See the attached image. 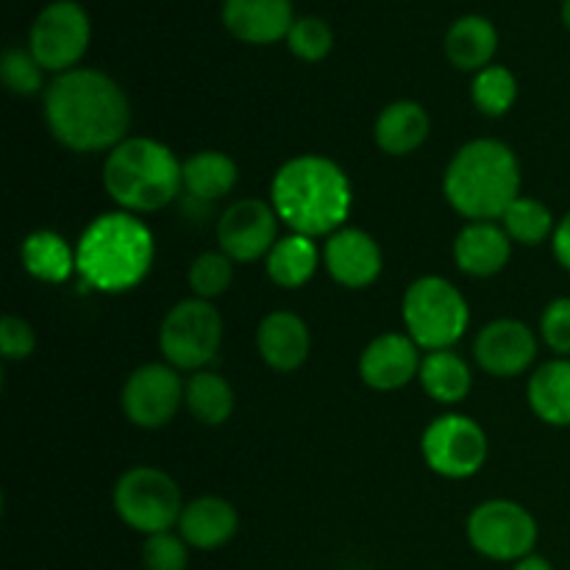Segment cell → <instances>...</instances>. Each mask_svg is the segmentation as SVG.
Listing matches in <instances>:
<instances>
[{
	"label": "cell",
	"mask_w": 570,
	"mask_h": 570,
	"mask_svg": "<svg viewBox=\"0 0 570 570\" xmlns=\"http://www.w3.org/2000/svg\"><path fill=\"white\" fill-rule=\"evenodd\" d=\"M512 570H554V568H551V562L546 560V557L529 554V557H523V560H518Z\"/></svg>",
	"instance_id": "obj_38"
},
{
	"label": "cell",
	"mask_w": 570,
	"mask_h": 570,
	"mask_svg": "<svg viewBox=\"0 0 570 570\" xmlns=\"http://www.w3.org/2000/svg\"><path fill=\"white\" fill-rule=\"evenodd\" d=\"M473 354L484 373L512 379L527 373L538 356V337L532 328L515 317H501L488 323L473 343Z\"/></svg>",
	"instance_id": "obj_14"
},
{
	"label": "cell",
	"mask_w": 570,
	"mask_h": 570,
	"mask_svg": "<svg viewBox=\"0 0 570 570\" xmlns=\"http://www.w3.org/2000/svg\"><path fill=\"white\" fill-rule=\"evenodd\" d=\"M295 20L293 0H223V26L239 42L273 45L287 39Z\"/></svg>",
	"instance_id": "obj_17"
},
{
	"label": "cell",
	"mask_w": 570,
	"mask_h": 570,
	"mask_svg": "<svg viewBox=\"0 0 570 570\" xmlns=\"http://www.w3.org/2000/svg\"><path fill=\"white\" fill-rule=\"evenodd\" d=\"M256 348L262 362L276 373H293L309 360V326L293 312H271L256 328Z\"/></svg>",
	"instance_id": "obj_18"
},
{
	"label": "cell",
	"mask_w": 570,
	"mask_h": 570,
	"mask_svg": "<svg viewBox=\"0 0 570 570\" xmlns=\"http://www.w3.org/2000/svg\"><path fill=\"white\" fill-rule=\"evenodd\" d=\"M421 451L426 465L445 479H468L488 462L490 443L484 429L468 415H440L423 432Z\"/></svg>",
	"instance_id": "obj_11"
},
{
	"label": "cell",
	"mask_w": 570,
	"mask_h": 570,
	"mask_svg": "<svg viewBox=\"0 0 570 570\" xmlns=\"http://www.w3.org/2000/svg\"><path fill=\"white\" fill-rule=\"evenodd\" d=\"M551 248H554L557 262H560L566 271H570V212L557 223L554 237H551Z\"/></svg>",
	"instance_id": "obj_37"
},
{
	"label": "cell",
	"mask_w": 570,
	"mask_h": 570,
	"mask_svg": "<svg viewBox=\"0 0 570 570\" xmlns=\"http://www.w3.org/2000/svg\"><path fill=\"white\" fill-rule=\"evenodd\" d=\"M323 265L328 276L348 289H365L382 273V248L362 228H340L326 239Z\"/></svg>",
	"instance_id": "obj_16"
},
{
	"label": "cell",
	"mask_w": 570,
	"mask_h": 570,
	"mask_svg": "<svg viewBox=\"0 0 570 570\" xmlns=\"http://www.w3.org/2000/svg\"><path fill=\"white\" fill-rule=\"evenodd\" d=\"M189 287H193L195 298H204V301H212L217 298V295L226 293L228 287H232L234 282V262L228 259L226 254H215V250H209V254H200L198 259L189 265Z\"/></svg>",
	"instance_id": "obj_31"
},
{
	"label": "cell",
	"mask_w": 570,
	"mask_h": 570,
	"mask_svg": "<svg viewBox=\"0 0 570 570\" xmlns=\"http://www.w3.org/2000/svg\"><path fill=\"white\" fill-rule=\"evenodd\" d=\"M104 189L131 215L165 209L184 189L181 161L150 137H128L104 161Z\"/></svg>",
	"instance_id": "obj_5"
},
{
	"label": "cell",
	"mask_w": 570,
	"mask_h": 570,
	"mask_svg": "<svg viewBox=\"0 0 570 570\" xmlns=\"http://www.w3.org/2000/svg\"><path fill=\"white\" fill-rule=\"evenodd\" d=\"M287 45L301 61H323L334 48V31L323 17H298L287 33Z\"/></svg>",
	"instance_id": "obj_32"
},
{
	"label": "cell",
	"mask_w": 570,
	"mask_h": 570,
	"mask_svg": "<svg viewBox=\"0 0 570 570\" xmlns=\"http://www.w3.org/2000/svg\"><path fill=\"white\" fill-rule=\"evenodd\" d=\"M33 348H37V334H33L31 323H26L22 317L6 315L0 321V351H3V360L22 362L33 354Z\"/></svg>",
	"instance_id": "obj_36"
},
{
	"label": "cell",
	"mask_w": 570,
	"mask_h": 570,
	"mask_svg": "<svg viewBox=\"0 0 570 570\" xmlns=\"http://www.w3.org/2000/svg\"><path fill=\"white\" fill-rule=\"evenodd\" d=\"M92 39V20L76 0H53L33 20L28 50L45 72L76 70Z\"/></svg>",
	"instance_id": "obj_9"
},
{
	"label": "cell",
	"mask_w": 570,
	"mask_h": 570,
	"mask_svg": "<svg viewBox=\"0 0 570 570\" xmlns=\"http://www.w3.org/2000/svg\"><path fill=\"white\" fill-rule=\"evenodd\" d=\"M0 78H3L6 89L11 95H20V98H28V95L42 92L45 87V70L37 59H33L31 50L26 48H9L0 59Z\"/></svg>",
	"instance_id": "obj_33"
},
{
	"label": "cell",
	"mask_w": 570,
	"mask_h": 570,
	"mask_svg": "<svg viewBox=\"0 0 570 570\" xmlns=\"http://www.w3.org/2000/svg\"><path fill=\"white\" fill-rule=\"evenodd\" d=\"M538 534V521L532 512L510 499L484 501L468 518L471 546L495 562H518L534 554Z\"/></svg>",
	"instance_id": "obj_10"
},
{
	"label": "cell",
	"mask_w": 570,
	"mask_h": 570,
	"mask_svg": "<svg viewBox=\"0 0 570 570\" xmlns=\"http://www.w3.org/2000/svg\"><path fill=\"white\" fill-rule=\"evenodd\" d=\"M184 193L193 200L212 204L217 198H226L237 184V165L232 156L220 150H198L189 159L181 161Z\"/></svg>",
	"instance_id": "obj_24"
},
{
	"label": "cell",
	"mask_w": 570,
	"mask_h": 570,
	"mask_svg": "<svg viewBox=\"0 0 570 570\" xmlns=\"http://www.w3.org/2000/svg\"><path fill=\"white\" fill-rule=\"evenodd\" d=\"M471 98L476 109L488 117H504L518 100V78L501 65H490L476 72L471 83Z\"/></svg>",
	"instance_id": "obj_30"
},
{
	"label": "cell",
	"mask_w": 570,
	"mask_h": 570,
	"mask_svg": "<svg viewBox=\"0 0 570 570\" xmlns=\"http://www.w3.org/2000/svg\"><path fill=\"white\" fill-rule=\"evenodd\" d=\"M142 566L145 570H187L189 566V546L181 534L161 532L145 538L142 546Z\"/></svg>",
	"instance_id": "obj_34"
},
{
	"label": "cell",
	"mask_w": 570,
	"mask_h": 570,
	"mask_svg": "<svg viewBox=\"0 0 570 570\" xmlns=\"http://www.w3.org/2000/svg\"><path fill=\"white\" fill-rule=\"evenodd\" d=\"M184 387L173 365L150 362L137 367L122 384V412L139 429H161L178 415L184 404Z\"/></svg>",
	"instance_id": "obj_12"
},
{
	"label": "cell",
	"mask_w": 570,
	"mask_h": 570,
	"mask_svg": "<svg viewBox=\"0 0 570 570\" xmlns=\"http://www.w3.org/2000/svg\"><path fill=\"white\" fill-rule=\"evenodd\" d=\"M184 404L204 426H223L234 412V390L220 373L198 371L184 387Z\"/></svg>",
	"instance_id": "obj_28"
},
{
	"label": "cell",
	"mask_w": 570,
	"mask_h": 570,
	"mask_svg": "<svg viewBox=\"0 0 570 570\" xmlns=\"http://www.w3.org/2000/svg\"><path fill=\"white\" fill-rule=\"evenodd\" d=\"M562 22H566V28L570 31V0L562 3Z\"/></svg>",
	"instance_id": "obj_39"
},
{
	"label": "cell",
	"mask_w": 570,
	"mask_h": 570,
	"mask_svg": "<svg viewBox=\"0 0 570 570\" xmlns=\"http://www.w3.org/2000/svg\"><path fill=\"white\" fill-rule=\"evenodd\" d=\"M432 131L429 111L415 100H393L384 106L373 126L376 145L387 156H410L426 142Z\"/></svg>",
	"instance_id": "obj_21"
},
{
	"label": "cell",
	"mask_w": 570,
	"mask_h": 570,
	"mask_svg": "<svg viewBox=\"0 0 570 570\" xmlns=\"http://www.w3.org/2000/svg\"><path fill=\"white\" fill-rule=\"evenodd\" d=\"M512 256V239L504 226L495 223H468L454 239V262L462 273L490 278L507 267Z\"/></svg>",
	"instance_id": "obj_19"
},
{
	"label": "cell",
	"mask_w": 570,
	"mask_h": 570,
	"mask_svg": "<svg viewBox=\"0 0 570 570\" xmlns=\"http://www.w3.org/2000/svg\"><path fill=\"white\" fill-rule=\"evenodd\" d=\"M45 122L76 154L111 150L128 139L131 104L111 76L89 67L59 72L45 87Z\"/></svg>",
	"instance_id": "obj_1"
},
{
	"label": "cell",
	"mask_w": 570,
	"mask_h": 570,
	"mask_svg": "<svg viewBox=\"0 0 570 570\" xmlns=\"http://www.w3.org/2000/svg\"><path fill=\"white\" fill-rule=\"evenodd\" d=\"M501 226L510 234L512 243L518 245H532L546 243V239L554 237V215H551L549 206L538 198H518L515 204L507 209V215L501 217Z\"/></svg>",
	"instance_id": "obj_29"
},
{
	"label": "cell",
	"mask_w": 570,
	"mask_h": 570,
	"mask_svg": "<svg viewBox=\"0 0 570 570\" xmlns=\"http://www.w3.org/2000/svg\"><path fill=\"white\" fill-rule=\"evenodd\" d=\"M223 345V317L212 301L187 298L161 321L159 348L176 371H204Z\"/></svg>",
	"instance_id": "obj_8"
},
{
	"label": "cell",
	"mask_w": 570,
	"mask_h": 570,
	"mask_svg": "<svg viewBox=\"0 0 570 570\" xmlns=\"http://www.w3.org/2000/svg\"><path fill=\"white\" fill-rule=\"evenodd\" d=\"M351 181L337 161L301 154L284 161L271 184V204L278 220L301 237H332L348 220Z\"/></svg>",
	"instance_id": "obj_2"
},
{
	"label": "cell",
	"mask_w": 570,
	"mask_h": 570,
	"mask_svg": "<svg viewBox=\"0 0 570 570\" xmlns=\"http://www.w3.org/2000/svg\"><path fill=\"white\" fill-rule=\"evenodd\" d=\"M499 50V31L482 14H465L445 31V56L456 70L479 72L493 65Z\"/></svg>",
	"instance_id": "obj_22"
},
{
	"label": "cell",
	"mask_w": 570,
	"mask_h": 570,
	"mask_svg": "<svg viewBox=\"0 0 570 570\" xmlns=\"http://www.w3.org/2000/svg\"><path fill=\"white\" fill-rule=\"evenodd\" d=\"M237 510H234L232 501L217 499V495L189 501L181 512V521H178V534L187 540V546L200 551L223 549L237 534Z\"/></svg>",
	"instance_id": "obj_20"
},
{
	"label": "cell",
	"mask_w": 570,
	"mask_h": 570,
	"mask_svg": "<svg viewBox=\"0 0 570 570\" xmlns=\"http://www.w3.org/2000/svg\"><path fill=\"white\" fill-rule=\"evenodd\" d=\"M22 267L31 273L33 278L48 284H61L78 271L76 267V250L67 245V239L61 234L48 232H33L22 239Z\"/></svg>",
	"instance_id": "obj_25"
},
{
	"label": "cell",
	"mask_w": 570,
	"mask_h": 570,
	"mask_svg": "<svg viewBox=\"0 0 570 570\" xmlns=\"http://www.w3.org/2000/svg\"><path fill=\"white\" fill-rule=\"evenodd\" d=\"M154 256V234L131 212L95 217L76 245L78 276L87 287L109 295L139 287L150 273Z\"/></svg>",
	"instance_id": "obj_3"
},
{
	"label": "cell",
	"mask_w": 570,
	"mask_h": 570,
	"mask_svg": "<svg viewBox=\"0 0 570 570\" xmlns=\"http://www.w3.org/2000/svg\"><path fill=\"white\" fill-rule=\"evenodd\" d=\"M267 259V276L276 287L284 289H298L315 276L317 271V245L315 239L301 237V234H289V237L278 239L273 245L271 254L265 256Z\"/></svg>",
	"instance_id": "obj_27"
},
{
	"label": "cell",
	"mask_w": 570,
	"mask_h": 570,
	"mask_svg": "<svg viewBox=\"0 0 570 570\" xmlns=\"http://www.w3.org/2000/svg\"><path fill=\"white\" fill-rule=\"evenodd\" d=\"M404 323L417 348L445 351L468 332L471 309L454 284L440 276H423L406 287Z\"/></svg>",
	"instance_id": "obj_6"
},
{
	"label": "cell",
	"mask_w": 570,
	"mask_h": 570,
	"mask_svg": "<svg viewBox=\"0 0 570 570\" xmlns=\"http://www.w3.org/2000/svg\"><path fill=\"white\" fill-rule=\"evenodd\" d=\"M445 200L471 223H493L521 198V165L501 139H473L449 161Z\"/></svg>",
	"instance_id": "obj_4"
},
{
	"label": "cell",
	"mask_w": 570,
	"mask_h": 570,
	"mask_svg": "<svg viewBox=\"0 0 570 570\" xmlns=\"http://www.w3.org/2000/svg\"><path fill=\"white\" fill-rule=\"evenodd\" d=\"M529 406L534 415L549 426H570V360L560 356L538 371L529 379Z\"/></svg>",
	"instance_id": "obj_23"
},
{
	"label": "cell",
	"mask_w": 570,
	"mask_h": 570,
	"mask_svg": "<svg viewBox=\"0 0 570 570\" xmlns=\"http://www.w3.org/2000/svg\"><path fill=\"white\" fill-rule=\"evenodd\" d=\"M421 348L410 334L387 332L367 343L360 356V376L379 393L406 387L421 373Z\"/></svg>",
	"instance_id": "obj_15"
},
{
	"label": "cell",
	"mask_w": 570,
	"mask_h": 570,
	"mask_svg": "<svg viewBox=\"0 0 570 570\" xmlns=\"http://www.w3.org/2000/svg\"><path fill=\"white\" fill-rule=\"evenodd\" d=\"M278 215L262 198L234 200L217 220V243L232 262H256L278 243Z\"/></svg>",
	"instance_id": "obj_13"
},
{
	"label": "cell",
	"mask_w": 570,
	"mask_h": 570,
	"mask_svg": "<svg viewBox=\"0 0 570 570\" xmlns=\"http://www.w3.org/2000/svg\"><path fill=\"white\" fill-rule=\"evenodd\" d=\"M540 334L554 354L570 356V298H557L546 306Z\"/></svg>",
	"instance_id": "obj_35"
},
{
	"label": "cell",
	"mask_w": 570,
	"mask_h": 570,
	"mask_svg": "<svg viewBox=\"0 0 570 570\" xmlns=\"http://www.w3.org/2000/svg\"><path fill=\"white\" fill-rule=\"evenodd\" d=\"M421 379L423 390L432 395L438 404H460L468 399L473 387V376L468 362L451 348L445 351H429L421 362Z\"/></svg>",
	"instance_id": "obj_26"
},
{
	"label": "cell",
	"mask_w": 570,
	"mask_h": 570,
	"mask_svg": "<svg viewBox=\"0 0 570 570\" xmlns=\"http://www.w3.org/2000/svg\"><path fill=\"white\" fill-rule=\"evenodd\" d=\"M115 510L120 521L145 538L173 532L184 512L181 490L170 473L150 465H137L122 473L115 484Z\"/></svg>",
	"instance_id": "obj_7"
}]
</instances>
